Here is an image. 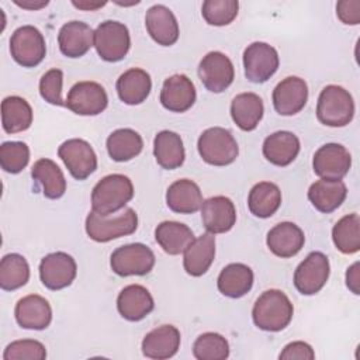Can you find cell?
<instances>
[{
  "label": "cell",
  "instance_id": "7a4b0ae2",
  "mask_svg": "<svg viewBox=\"0 0 360 360\" xmlns=\"http://www.w3.org/2000/svg\"><path fill=\"white\" fill-rule=\"evenodd\" d=\"M134 197V186L124 174H108L103 177L91 191V210L101 215L115 214Z\"/></svg>",
  "mask_w": 360,
  "mask_h": 360
},
{
  "label": "cell",
  "instance_id": "c3c4849f",
  "mask_svg": "<svg viewBox=\"0 0 360 360\" xmlns=\"http://www.w3.org/2000/svg\"><path fill=\"white\" fill-rule=\"evenodd\" d=\"M14 3L22 8H28V10H38V8H42L45 7L49 1L48 0H39V1H32V0H14Z\"/></svg>",
  "mask_w": 360,
  "mask_h": 360
},
{
  "label": "cell",
  "instance_id": "ee69618b",
  "mask_svg": "<svg viewBox=\"0 0 360 360\" xmlns=\"http://www.w3.org/2000/svg\"><path fill=\"white\" fill-rule=\"evenodd\" d=\"M63 72L60 69H51L45 72L39 80L41 97L53 105H65L62 98Z\"/></svg>",
  "mask_w": 360,
  "mask_h": 360
},
{
  "label": "cell",
  "instance_id": "3957f363",
  "mask_svg": "<svg viewBox=\"0 0 360 360\" xmlns=\"http://www.w3.org/2000/svg\"><path fill=\"white\" fill-rule=\"evenodd\" d=\"M136 228L138 215L132 208H125L115 215H101L91 210L86 218V232L89 238L101 243L131 235Z\"/></svg>",
  "mask_w": 360,
  "mask_h": 360
},
{
  "label": "cell",
  "instance_id": "ffe728a7",
  "mask_svg": "<svg viewBox=\"0 0 360 360\" xmlns=\"http://www.w3.org/2000/svg\"><path fill=\"white\" fill-rule=\"evenodd\" d=\"M60 52L68 58H80L94 46V31L83 21H69L58 34Z\"/></svg>",
  "mask_w": 360,
  "mask_h": 360
},
{
  "label": "cell",
  "instance_id": "9c48e42d",
  "mask_svg": "<svg viewBox=\"0 0 360 360\" xmlns=\"http://www.w3.org/2000/svg\"><path fill=\"white\" fill-rule=\"evenodd\" d=\"M329 260L322 252H311L295 269L294 285L302 295L319 292L329 278Z\"/></svg>",
  "mask_w": 360,
  "mask_h": 360
},
{
  "label": "cell",
  "instance_id": "52a82bcc",
  "mask_svg": "<svg viewBox=\"0 0 360 360\" xmlns=\"http://www.w3.org/2000/svg\"><path fill=\"white\" fill-rule=\"evenodd\" d=\"M10 52L13 59L22 68H34L45 58V38L34 25H22L11 34Z\"/></svg>",
  "mask_w": 360,
  "mask_h": 360
},
{
  "label": "cell",
  "instance_id": "ab89813d",
  "mask_svg": "<svg viewBox=\"0 0 360 360\" xmlns=\"http://www.w3.org/2000/svg\"><path fill=\"white\" fill-rule=\"evenodd\" d=\"M193 354L197 360H225L229 356V345L222 335L205 332L195 339Z\"/></svg>",
  "mask_w": 360,
  "mask_h": 360
},
{
  "label": "cell",
  "instance_id": "d4e9b609",
  "mask_svg": "<svg viewBox=\"0 0 360 360\" xmlns=\"http://www.w3.org/2000/svg\"><path fill=\"white\" fill-rule=\"evenodd\" d=\"M215 257V236L210 232L194 239L184 250L183 266L187 274L200 277L205 274Z\"/></svg>",
  "mask_w": 360,
  "mask_h": 360
},
{
  "label": "cell",
  "instance_id": "e575fe53",
  "mask_svg": "<svg viewBox=\"0 0 360 360\" xmlns=\"http://www.w3.org/2000/svg\"><path fill=\"white\" fill-rule=\"evenodd\" d=\"M1 124L7 134L28 129L32 124V108L20 96H8L1 101Z\"/></svg>",
  "mask_w": 360,
  "mask_h": 360
},
{
  "label": "cell",
  "instance_id": "5bb4252c",
  "mask_svg": "<svg viewBox=\"0 0 360 360\" xmlns=\"http://www.w3.org/2000/svg\"><path fill=\"white\" fill-rule=\"evenodd\" d=\"M350 152L340 143H325L314 155L312 167L325 180H342L350 170Z\"/></svg>",
  "mask_w": 360,
  "mask_h": 360
},
{
  "label": "cell",
  "instance_id": "681fc988",
  "mask_svg": "<svg viewBox=\"0 0 360 360\" xmlns=\"http://www.w3.org/2000/svg\"><path fill=\"white\" fill-rule=\"evenodd\" d=\"M72 4L82 10H97L103 6H105V1L103 3H89V1H72Z\"/></svg>",
  "mask_w": 360,
  "mask_h": 360
},
{
  "label": "cell",
  "instance_id": "8fae6325",
  "mask_svg": "<svg viewBox=\"0 0 360 360\" xmlns=\"http://www.w3.org/2000/svg\"><path fill=\"white\" fill-rule=\"evenodd\" d=\"M198 76L208 91L222 93L233 82V63L225 53L211 51L201 59L198 65Z\"/></svg>",
  "mask_w": 360,
  "mask_h": 360
},
{
  "label": "cell",
  "instance_id": "44dd1931",
  "mask_svg": "<svg viewBox=\"0 0 360 360\" xmlns=\"http://www.w3.org/2000/svg\"><path fill=\"white\" fill-rule=\"evenodd\" d=\"M145 25L150 38L162 46H170L179 39L177 20L163 4H155L146 11Z\"/></svg>",
  "mask_w": 360,
  "mask_h": 360
},
{
  "label": "cell",
  "instance_id": "60d3db41",
  "mask_svg": "<svg viewBox=\"0 0 360 360\" xmlns=\"http://www.w3.org/2000/svg\"><path fill=\"white\" fill-rule=\"evenodd\" d=\"M239 10L236 0H205L201 7V14L210 25L222 27L231 24Z\"/></svg>",
  "mask_w": 360,
  "mask_h": 360
},
{
  "label": "cell",
  "instance_id": "ba28073f",
  "mask_svg": "<svg viewBox=\"0 0 360 360\" xmlns=\"http://www.w3.org/2000/svg\"><path fill=\"white\" fill-rule=\"evenodd\" d=\"M110 266L112 271L121 277L145 276L155 266V255L150 248L143 243H129L112 252Z\"/></svg>",
  "mask_w": 360,
  "mask_h": 360
},
{
  "label": "cell",
  "instance_id": "7dc6e473",
  "mask_svg": "<svg viewBox=\"0 0 360 360\" xmlns=\"http://www.w3.org/2000/svg\"><path fill=\"white\" fill-rule=\"evenodd\" d=\"M359 283H360V277H359V262L353 263L347 271H346V285L349 287V290L359 295L360 290H359Z\"/></svg>",
  "mask_w": 360,
  "mask_h": 360
},
{
  "label": "cell",
  "instance_id": "bcb514c9",
  "mask_svg": "<svg viewBox=\"0 0 360 360\" xmlns=\"http://www.w3.org/2000/svg\"><path fill=\"white\" fill-rule=\"evenodd\" d=\"M280 360H291V359H304V360H312L315 359V353L312 347L301 340L288 343L283 352L278 356Z\"/></svg>",
  "mask_w": 360,
  "mask_h": 360
},
{
  "label": "cell",
  "instance_id": "6da1fadb",
  "mask_svg": "<svg viewBox=\"0 0 360 360\" xmlns=\"http://www.w3.org/2000/svg\"><path fill=\"white\" fill-rule=\"evenodd\" d=\"M294 308L290 298L280 290L264 291L255 302L252 318L255 325L267 332L283 330L292 319Z\"/></svg>",
  "mask_w": 360,
  "mask_h": 360
},
{
  "label": "cell",
  "instance_id": "f35d334b",
  "mask_svg": "<svg viewBox=\"0 0 360 360\" xmlns=\"http://www.w3.org/2000/svg\"><path fill=\"white\" fill-rule=\"evenodd\" d=\"M30 280L28 262L18 253H8L0 262V287L13 291L27 284Z\"/></svg>",
  "mask_w": 360,
  "mask_h": 360
},
{
  "label": "cell",
  "instance_id": "e0dca14e",
  "mask_svg": "<svg viewBox=\"0 0 360 360\" xmlns=\"http://www.w3.org/2000/svg\"><path fill=\"white\" fill-rule=\"evenodd\" d=\"M201 218L210 233H225L231 231L236 222V210L231 198L215 195L202 201Z\"/></svg>",
  "mask_w": 360,
  "mask_h": 360
},
{
  "label": "cell",
  "instance_id": "4dcf8cb0",
  "mask_svg": "<svg viewBox=\"0 0 360 360\" xmlns=\"http://www.w3.org/2000/svg\"><path fill=\"white\" fill-rule=\"evenodd\" d=\"M264 105L256 93H240L231 103V117L242 131H253L263 118Z\"/></svg>",
  "mask_w": 360,
  "mask_h": 360
},
{
  "label": "cell",
  "instance_id": "74e56055",
  "mask_svg": "<svg viewBox=\"0 0 360 360\" xmlns=\"http://www.w3.org/2000/svg\"><path fill=\"white\" fill-rule=\"evenodd\" d=\"M332 239L338 250L353 255L360 249V218L356 212L342 217L332 229Z\"/></svg>",
  "mask_w": 360,
  "mask_h": 360
},
{
  "label": "cell",
  "instance_id": "b9f144b4",
  "mask_svg": "<svg viewBox=\"0 0 360 360\" xmlns=\"http://www.w3.org/2000/svg\"><path fill=\"white\" fill-rule=\"evenodd\" d=\"M30 162V148L24 142L8 141L0 146V166L4 172L17 174L25 169Z\"/></svg>",
  "mask_w": 360,
  "mask_h": 360
},
{
  "label": "cell",
  "instance_id": "9a60e30c",
  "mask_svg": "<svg viewBox=\"0 0 360 360\" xmlns=\"http://www.w3.org/2000/svg\"><path fill=\"white\" fill-rule=\"evenodd\" d=\"M77 266L75 259L65 252L46 255L39 263L41 283L52 291L62 290L76 278Z\"/></svg>",
  "mask_w": 360,
  "mask_h": 360
},
{
  "label": "cell",
  "instance_id": "7c38bea8",
  "mask_svg": "<svg viewBox=\"0 0 360 360\" xmlns=\"http://www.w3.org/2000/svg\"><path fill=\"white\" fill-rule=\"evenodd\" d=\"M108 97L96 82H79L68 93L65 105L77 115H97L107 108Z\"/></svg>",
  "mask_w": 360,
  "mask_h": 360
},
{
  "label": "cell",
  "instance_id": "f1b7e54d",
  "mask_svg": "<svg viewBox=\"0 0 360 360\" xmlns=\"http://www.w3.org/2000/svg\"><path fill=\"white\" fill-rule=\"evenodd\" d=\"M347 195L346 184L342 180H316L308 190V200L323 214L339 208Z\"/></svg>",
  "mask_w": 360,
  "mask_h": 360
},
{
  "label": "cell",
  "instance_id": "f546056e",
  "mask_svg": "<svg viewBox=\"0 0 360 360\" xmlns=\"http://www.w3.org/2000/svg\"><path fill=\"white\" fill-rule=\"evenodd\" d=\"M218 290L229 298H240L253 285V271L243 263H231L222 269L217 280Z\"/></svg>",
  "mask_w": 360,
  "mask_h": 360
},
{
  "label": "cell",
  "instance_id": "1f68e13d",
  "mask_svg": "<svg viewBox=\"0 0 360 360\" xmlns=\"http://www.w3.org/2000/svg\"><path fill=\"white\" fill-rule=\"evenodd\" d=\"M153 155L158 165L166 170L180 167L186 158L180 135L167 129L160 131L153 139Z\"/></svg>",
  "mask_w": 360,
  "mask_h": 360
},
{
  "label": "cell",
  "instance_id": "5b68a950",
  "mask_svg": "<svg viewBox=\"0 0 360 360\" xmlns=\"http://www.w3.org/2000/svg\"><path fill=\"white\" fill-rule=\"evenodd\" d=\"M201 159L212 166H226L235 162L239 146L232 134L221 127L205 129L197 142Z\"/></svg>",
  "mask_w": 360,
  "mask_h": 360
},
{
  "label": "cell",
  "instance_id": "4fadbf2b",
  "mask_svg": "<svg viewBox=\"0 0 360 360\" xmlns=\"http://www.w3.org/2000/svg\"><path fill=\"white\" fill-rule=\"evenodd\" d=\"M58 155L76 180L87 179L97 169V156L84 139L73 138L65 141L59 146Z\"/></svg>",
  "mask_w": 360,
  "mask_h": 360
},
{
  "label": "cell",
  "instance_id": "f6af8a7d",
  "mask_svg": "<svg viewBox=\"0 0 360 360\" xmlns=\"http://www.w3.org/2000/svg\"><path fill=\"white\" fill-rule=\"evenodd\" d=\"M336 15L343 24L357 25L360 22V1L342 0L336 4Z\"/></svg>",
  "mask_w": 360,
  "mask_h": 360
},
{
  "label": "cell",
  "instance_id": "8d00e7d4",
  "mask_svg": "<svg viewBox=\"0 0 360 360\" xmlns=\"http://www.w3.org/2000/svg\"><path fill=\"white\" fill-rule=\"evenodd\" d=\"M281 191L277 184L260 181L252 187L248 197V207L257 218H269L280 208Z\"/></svg>",
  "mask_w": 360,
  "mask_h": 360
},
{
  "label": "cell",
  "instance_id": "603a6c76",
  "mask_svg": "<svg viewBox=\"0 0 360 360\" xmlns=\"http://www.w3.org/2000/svg\"><path fill=\"white\" fill-rule=\"evenodd\" d=\"M155 308L150 292L139 284H131L121 290L117 298L120 315L131 322H138L148 316Z\"/></svg>",
  "mask_w": 360,
  "mask_h": 360
},
{
  "label": "cell",
  "instance_id": "d590c367",
  "mask_svg": "<svg viewBox=\"0 0 360 360\" xmlns=\"http://www.w3.org/2000/svg\"><path fill=\"white\" fill-rule=\"evenodd\" d=\"M105 146L112 160L128 162L142 152L143 139L131 128H120L108 135Z\"/></svg>",
  "mask_w": 360,
  "mask_h": 360
},
{
  "label": "cell",
  "instance_id": "484cf974",
  "mask_svg": "<svg viewBox=\"0 0 360 360\" xmlns=\"http://www.w3.org/2000/svg\"><path fill=\"white\" fill-rule=\"evenodd\" d=\"M300 139L290 131H277L263 142V156L274 166H288L300 153Z\"/></svg>",
  "mask_w": 360,
  "mask_h": 360
},
{
  "label": "cell",
  "instance_id": "836d02e7",
  "mask_svg": "<svg viewBox=\"0 0 360 360\" xmlns=\"http://www.w3.org/2000/svg\"><path fill=\"white\" fill-rule=\"evenodd\" d=\"M32 179L41 186L46 198L58 200L66 191V180L60 167L51 159H38L31 169Z\"/></svg>",
  "mask_w": 360,
  "mask_h": 360
},
{
  "label": "cell",
  "instance_id": "cb8c5ba5",
  "mask_svg": "<svg viewBox=\"0 0 360 360\" xmlns=\"http://www.w3.org/2000/svg\"><path fill=\"white\" fill-rule=\"evenodd\" d=\"M180 347V332L173 325H162L152 329L142 340L143 356L155 360L173 357Z\"/></svg>",
  "mask_w": 360,
  "mask_h": 360
},
{
  "label": "cell",
  "instance_id": "7402d4cb",
  "mask_svg": "<svg viewBox=\"0 0 360 360\" xmlns=\"http://www.w3.org/2000/svg\"><path fill=\"white\" fill-rule=\"evenodd\" d=\"M302 229L292 222H280L267 232L266 243L270 252L281 259L295 256L304 246Z\"/></svg>",
  "mask_w": 360,
  "mask_h": 360
},
{
  "label": "cell",
  "instance_id": "7bdbcfd3",
  "mask_svg": "<svg viewBox=\"0 0 360 360\" xmlns=\"http://www.w3.org/2000/svg\"><path fill=\"white\" fill-rule=\"evenodd\" d=\"M46 357L45 346L34 339H22V340H14L11 342L4 353V360H44Z\"/></svg>",
  "mask_w": 360,
  "mask_h": 360
},
{
  "label": "cell",
  "instance_id": "8992f818",
  "mask_svg": "<svg viewBox=\"0 0 360 360\" xmlns=\"http://www.w3.org/2000/svg\"><path fill=\"white\" fill-rule=\"evenodd\" d=\"M131 46L129 31L125 24L114 20L101 22L94 31V48L105 62L122 60Z\"/></svg>",
  "mask_w": 360,
  "mask_h": 360
},
{
  "label": "cell",
  "instance_id": "30bf717a",
  "mask_svg": "<svg viewBox=\"0 0 360 360\" xmlns=\"http://www.w3.org/2000/svg\"><path fill=\"white\" fill-rule=\"evenodd\" d=\"M278 53L266 42H253L243 52L245 76L252 83L267 82L278 69Z\"/></svg>",
  "mask_w": 360,
  "mask_h": 360
},
{
  "label": "cell",
  "instance_id": "d6986e66",
  "mask_svg": "<svg viewBox=\"0 0 360 360\" xmlns=\"http://www.w3.org/2000/svg\"><path fill=\"white\" fill-rule=\"evenodd\" d=\"M14 315L21 328L42 330L48 328L52 321V308L44 297L30 294L15 304Z\"/></svg>",
  "mask_w": 360,
  "mask_h": 360
},
{
  "label": "cell",
  "instance_id": "ac0fdd59",
  "mask_svg": "<svg viewBox=\"0 0 360 360\" xmlns=\"http://www.w3.org/2000/svg\"><path fill=\"white\" fill-rule=\"evenodd\" d=\"M195 101V87L186 75H173L163 82L160 90L162 105L172 112H184Z\"/></svg>",
  "mask_w": 360,
  "mask_h": 360
},
{
  "label": "cell",
  "instance_id": "83f0119b",
  "mask_svg": "<svg viewBox=\"0 0 360 360\" xmlns=\"http://www.w3.org/2000/svg\"><path fill=\"white\" fill-rule=\"evenodd\" d=\"M166 204L173 212L194 214L201 208L202 194L197 183L188 179H180L169 186Z\"/></svg>",
  "mask_w": 360,
  "mask_h": 360
},
{
  "label": "cell",
  "instance_id": "2e32d148",
  "mask_svg": "<svg viewBox=\"0 0 360 360\" xmlns=\"http://www.w3.org/2000/svg\"><path fill=\"white\" fill-rule=\"evenodd\" d=\"M308 100V86L304 79L288 76L273 90V105L280 115H294L300 112Z\"/></svg>",
  "mask_w": 360,
  "mask_h": 360
},
{
  "label": "cell",
  "instance_id": "277c9868",
  "mask_svg": "<svg viewBox=\"0 0 360 360\" xmlns=\"http://www.w3.org/2000/svg\"><path fill=\"white\" fill-rule=\"evenodd\" d=\"M354 115V101L352 94L338 84H329L322 89L318 104L316 117L319 122L328 127H345Z\"/></svg>",
  "mask_w": 360,
  "mask_h": 360
},
{
  "label": "cell",
  "instance_id": "4316f807",
  "mask_svg": "<svg viewBox=\"0 0 360 360\" xmlns=\"http://www.w3.org/2000/svg\"><path fill=\"white\" fill-rule=\"evenodd\" d=\"M115 89L122 103L136 105L148 98L152 89V80L146 70L132 68L118 77Z\"/></svg>",
  "mask_w": 360,
  "mask_h": 360
},
{
  "label": "cell",
  "instance_id": "d6a6232c",
  "mask_svg": "<svg viewBox=\"0 0 360 360\" xmlns=\"http://www.w3.org/2000/svg\"><path fill=\"white\" fill-rule=\"evenodd\" d=\"M155 239L167 255L183 253L194 240L193 231L177 221H163L155 229Z\"/></svg>",
  "mask_w": 360,
  "mask_h": 360
}]
</instances>
